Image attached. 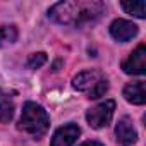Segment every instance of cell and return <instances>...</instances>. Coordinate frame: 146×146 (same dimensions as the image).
<instances>
[{
    "label": "cell",
    "mask_w": 146,
    "mask_h": 146,
    "mask_svg": "<svg viewBox=\"0 0 146 146\" xmlns=\"http://www.w3.org/2000/svg\"><path fill=\"white\" fill-rule=\"evenodd\" d=\"M45 62H46V53H45V52H38V53H31V55L28 57L26 65H28L29 69H40Z\"/></svg>",
    "instance_id": "13"
},
{
    "label": "cell",
    "mask_w": 146,
    "mask_h": 146,
    "mask_svg": "<svg viewBox=\"0 0 146 146\" xmlns=\"http://www.w3.org/2000/svg\"><path fill=\"white\" fill-rule=\"evenodd\" d=\"M81 146H103L102 143H98V141H84Z\"/></svg>",
    "instance_id": "14"
},
{
    "label": "cell",
    "mask_w": 146,
    "mask_h": 146,
    "mask_svg": "<svg viewBox=\"0 0 146 146\" xmlns=\"http://www.w3.org/2000/svg\"><path fill=\"white\" fill-rule=\"evenodd\" d=\"M122 9L134 17H139V19L146 17V4L143 0H137V2H122Z\"/></svg>",
    "instance_id": "10"
},
{
    "label": "cell",
    "mask_w": 146,
    "mask_h": 146,
    "mask_svg": "<svg viewBox=\"0 0 146 146\" xmlns=\"http://www.w3.org/2000/svg\"><path fill=\"white\" fill-rule=\"evenodd\" d=\"M124 98L132 103V105H144L146 102V91H144V83L143 81H134L129 83L124 88Z\"/></svg>",
    "instance_id": "9"
},
{
    "label": "cell",
    "mask_w": 146,
    "mask_h": 146,
    "mask_svg": "<svg viewBox=\"0 0 146 146\" xmlns=\"http://www.w3.org/2000/svg\"><path fill=\"white\" fill-rule=\"evenodd\" d=\"M105 12V4L96 0H70V2H58L50 7L48 17L58 24L83 28L93 24Z\"/></svg>",
    "instance_id": "1"
},
{
    "label": "cell",
    "mask_w": 146,
    "mask_h": 146,
    "mask_svg": "<svg viewBox=\"0 0 146 146\" xmlns=\"http://www.w3.org/2000/svg\"><path fill=\"white\" fill-rule=\"evenodd\" d=\"M81 129L76 124H65L62 127H58L52 137V144L50 146H72L76 143V139L79 137Z\"/></svg>",
    "instance_id": "6"
},
{
    "label": "cell",
    "mask_w": 146,
    "mask_h": 146,
    "mask_svg": "<svg viewBox=\"0 0 146 146\" xmlns=\"http://www.w3.org/2000/svg\"><path fill=\"white\" fill-rule=\"evenodd\" d=\"M16 40H17L16 26H0V48L16 43Z\"/></svg>",
    "instance_id": "11"
},
{
    "label": "cell",
    "mask_w": 146,
    "mask_h": 146,
    "mask_svg": "<svg viewBox=\"0 0 146 146\" xmlns=\"http://www.w3.org/2000/svg\"><path fill=\"white\" fill-rule=\"evenodd\" d=\"M14 115V105L9 100H0V122L5 124Z\"/></svg>",
    "instance_id": "12"
},
{
    "label": "cell",
    "mask_w": 146,
    "mask_h": 146,
    "mask_svg": "<svg viewBox=\"0 0 146 146\" xmlns=\"http://www.w3.org/2000/svg\"><path fill=\"white\" fill-rule=\"evenodd\" d=\"M113 112H115V102L113 100H105V102H102L96 107L88 110L86 120L91 127L102 129V127H107L110 124V120L113 117Z\"/></svg>",
    "instance_id": "4"
},
{
    "label": "cell",
    "mask_w": 146,
    "mask_h": 146,
    "mask_svg": "<svg viewBox=\"0 0 146 146\" xmlns=\"http://www.w3.org/2000/svg\"><path fill=\"white\" fill-rule=\"evenodd\" d=\"M122 69L125 74H132V76H141L146 72V46L139 45L124 62H122Z\"/></svg>",
    "instance_id": "5"
},
{
    "label": "cell",
    "mask_w": 146,
    "mask_h": 146,
    "mask_svg": "<svg viewBox=\"0 0 146 146\" xmlns=\"http://www.w3.org/2000/svg\"><path fill=\"white\" fill-rule=\"evenodd\" d=\"M110 35L113 40L125 43L137 35V26L131 21H125V19H115L110 24Z\"/></svg>",
    "instance_id": "7"
},
{
    "label": "cell",
    "mask_w": 146,
    "mask_h": 146,
    "mask_svg": "<svg viewBox=\"0 0 146 146\" xmlns=\"http://www.w3.org/2000/svg\"><path fill=\"white\" fill-rule=\"evenodd\" d=\"M115 136H117V141L122 144V146H132L136 141H137V132L132 125V120L129 117H122L119 122H117V127H115Z\"/></svg>",
    "instance_id": "8"
},
{
    "label": "cell",
    "mask_w": 146,
    "mask_h": 146,
    "mask_svg": "<svg viewBox=\"0 0 146 146\" xmlns=\"http://www.w3.org/2000/svg\"><path fill=\"white\" fill-rule=\"evenodd\" d=\"M48 127H50V117L46 110L35 102H26L19 119V129L28 132L35 139H40L41 136L46 134Z\"/></svg>",
    "instance_id": "2"
},
{
    "label": "cell",
    "mask_w": 146,
    "mask_h": 146,
    "mask_svg": "<svg viewBox=\"0 0 146 146\" xmlns=\"http://www.w3.org/2000/svg\"><path fill=\"white\" fill-rule=\"evenodd\" d=\"M72 86H74V90H78L81 93H86L88 98H91V100H96L108 91L107 78L103 76L102 70H95V69L79 72L78 76H74Z\"/></svg>",
    "instance_id": "3"
}]
</instances>
